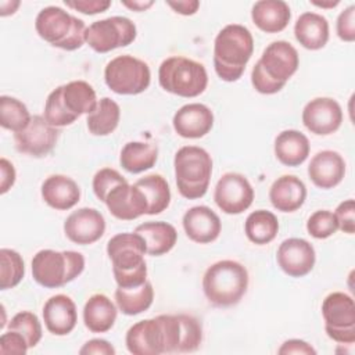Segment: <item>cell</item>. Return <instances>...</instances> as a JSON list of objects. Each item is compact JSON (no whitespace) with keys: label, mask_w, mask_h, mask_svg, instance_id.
<instances>
[{"label":"cell","mask_w":355,"mask_h":355,"mask_svg":"<svg viewBox=\"0 0 355 355\" xmlns=\"http://www.w3.org/2000/svg\"><path fill=\"white\" fill-rule=\"evenodd\" d=\"M28 107L18 98L11 96L0 97V125L14 133L22 130L31 121Z\"/></svg>","instance_id":"36"},{"label":"cell","mask_w":355,"mask_h":355,"mask_svg":"<svg viewBox=\"0 0 355 355\" xmlns=\"http://www.w3.org/2000/svg\"><path fill=\"white\" fill-rule=\"evenodd\" d=\"M115 304L118 309L128 316L139 315L147 311L154 301V288L153 284L146 280L141 286L133 288L118 287L115 290Z\"/></svg>","instance_id":"35"},{"label":"cell","mask_w":355,"mask_h":355,"mask_svg":"<svg viewBox=\"0 0 355 355\" xmlns=\"http://www.w3.org/2000/svg\"><path fill=\"white\" fill-rule=\"evenodd\" d=\"M137 36L136 25L128 17L114 15L94 21L86 29V43L96 53H108L129 46Z\"/></svg>","instance_id":"12"},{"label":"cell","mask_w":355,"mask_h":355,"mask_svg":"<svg viewBox=\"0 0 355 355\" xmlns=\"http://www.w3.org/2000/svg\"><path fill=\"white\" fill-rule=\"evenodd\" d=\"M40 193L44 202L57 211L71 209L80 200L78 183L72 178L60 173L46 178L42 183Z\"/></svg>","instance_id":"24"},{"label":"cell","mask_w":355,"mask_h":355,"mask_svg":"<svg viewBox=\"0 0 355 355\" xmlns=\"http://www.w3.org/2000/svg\"><path fill=\"white\" fill-rule=\"evenodd\" d=\"M308 176L312 183L323 190H329L341 183L345 176V161L334 150L316 153L308 165Z\"/></svg>","instance_id":"22"},{"label":"cell","mask_w":355,"mask_h":355,"mask_svg":"<svg viewBox=\"0 0 355 355\" xmlns=\"http://www.w3.org/2000/svg\"><path fill=\"white\" fill-rule=\"evenodd\" d=\"M158 82L165 92L191 98L205 92L208 73L201 62L183 55H172L161 62Z\"/></svg>","instance_id":"8"},{"label":"cell","mask_w":355,"mask_h":355,"mask_svg":"<svg viewBox=\"0 0 355 355\" xmlns=\"http://www.w3.org/2000/svg\"><path fill=\"white\" fill-rule=\"evenodd\" d=\"M29 349V345L25 337L14 330H8L1 334L0 337V354H15V355H25Z\"/></svg>","instance_id":"44"},{"label":"cell","mask_w":355,"mask_h":355,"mask_svg":"<svg viewBox=\"0 0 355 355\" xmlns=\"http://www.w3.org/2000/svg\"><path fill=\"white\" fill-rule=\"evenodd\" d=\"M182 324L179 315H158L129 327L125 344L133 355H159L179 352Z\"/></svg>","instance_id":"1"},{"label":"cell","mask_w":355,"mask_h":355,"mask_svg":"<svg viewBox=\"0 0 355 355\" xmlns=\"http://www.w3.org/2000/svg\"><path fill=\"white\" fill-rule=\"evenodd\" d=\"M25 275V263L19 252L11 248L0 250V288L8 290L19 284Z\"/></svg>","instance_id":"37"},{"label":"cell","mask_w":355,"mask_h":355,"mask_svg":"<svg viewBox=\"0 0 355 355\" xmlns=\"http://www.w3.org/2000/svg\"><path fill=\"white\" fill-rule=\"evenodd\" d=\"M251 83L254 86V89L261 93V94H275L277 92H280L284 86L280 83H276L275 80H272L259 67L258 62H255V65L252 67L251 71Z\"/></svg>","instance_id":"45"},{"label":"cell","mask_w":355,"mask_h":355,"mask_svg":"<svg viewBox=\"0 0 355 355\" xmlns=\"http://www.w3.org/2000/svg\"><path fill=\"white\" fill-rule=\"evenodd\" d=\"M43 322L54 336L69 334L78 322V311L73 300L65 294L50 297L43 305Z\"/></svg>","instance_id":"23"},{"label":"cell","mask_w":355,"mask_h":355,"mask_svg":"<svg viewBox=\"0 0 355 355\" xmlns=\"http://www.w3.org/2000/svg\"><path fill=\"white\" fill-rule=\"evenodd\" d=\"M251 19L262 32L279 33L288 25L291 11L283 0H259L251 8Z\"/></svg>","instance_id":"27"},{"label":"cell","mask_w":355,"mask_h":355,"mask_svg":"<svg viewBox=\"0 0 355 355\" xmlns=\"http://www.w3.org/2000/svg\"><path fill=\"white\" fill-rule=\"evenodd\" d=\"M336 32L337 36L343 42H354L355 40V6L351 4L344 8L336 21Z\"/></svg>","instance_id":"42"},{"label":"cell","mask_w":355,"mask_h":355,"mask_svg":"<svg viewBox=\"0 0 355 355\" xmlns=\"http://www.w3.org/2000/svg\"><path fill=\"white\" fill-rule=\"evenodd\" d=\"M110 214L121 220H133L147 215V201L140 189L128 182L114 187L104 200Z\"/></svg>","instance_id":"19"},{"label":"cell","mask_w":355,"mask_h":355,"mask_svg":"<svg viewBox=\"0 0 355 355\" xmlns=\"http://www.w3.org/2000/svg\"><path fill=\"white\" fill-rule=\"evenodd\" d=\"M338 229L347 234L355 233V201L352 198L340 202L334 211Z\"/></svg>","instance_id":"43"},{"label":"cell","mask_w":355,"mask_h":355,"mask_svg":"<svg viewBox=\"0 0 355 355\" xmlns=\"http://www.w3.org/2000/svg\"><path fill=\"white\" fill-rule=\"evenodd\" d=\"M35 29L44 42L61 50L73 51L86 43L85 21L57 6H49L39 11Z\"/></svg>","instance_id":"6"},{"label":"cell","mask_w":355,"mask_h":355,"mask_svg":"<svg viewBox=\"0 0 355 355\" xmlns=\"http://www.w3.org/2000/svg\"><path fill=\"white\" fill-rule=\"evenodd\" d=\"M279 232V220L276 215L266 209L251 212L244 222V233L247 239L257 244L265 245L275 240Z\"/></svg>","instance_id":"34"},{"label":"cell","mask_w":355,"mask_h":355,"mask_svg":"<svg viewBox=\"0 0 355 355\" xmlns=\"http://www.w3.org/2000/svg\"><path fill=\"white\" fill-rule=\"evenodd\" d=\"M105 232V219L96 208L83 207L71 212L64 222L67 239L79 245L98 241Z\"/></svg>","instance_id":"18"},{"label":"cell","mask_w":355,"mask_h":355,"mask_svg":"<svg viewBox=\"0 0 355 355\" xmlns=\"http://www.w3.org/2000/svg\"><path fill=\"white\" fill-rule=\"evenodd\" d=\"M58 136V129L49 123L44 116L33 115L22 130L14 133V141L19 153L40 158L55 147Z\"/></svg>","instance_id":"14"},{"label":"cell","mask_w":355,"mask_h":355,"mask_svg":"<svg viewBox=\"0 0 355 355\" xmlns=\"http://www.w3.org/2000/svg\"><path fill=\"white\" fill-rule=\"evenodd\" d=\"M19 1H1L0 4V15L7 17L10 14H14L17 8L19 7Z\"/></svg>","instance_id":"52"},{"label":"cell","mask_w":355,"mask_h":355,"mask_svg":"<svg viewBox=\"0 0 355 355\" xmlns=\"http://www.w3.org/2000/svg\"><path fill=\"white\" fill-rule=\"evenodd\" d=\"M166 4L180 15H193L197 12L200 7L198 0H178V1H166Z\"/></svg>","instance_id":"50"},{"label":"cell","mask_w":355,"mask_h":355,"mask_svg":"<svg viewBox=\"0 0 355 355\" xmlns=\"http://www.w3.org/2000/svg\"><path fill=\"white\" fill-rule=\"evenodd\" d=\"M64 4L72 10L86 14V15L100 14V12L107 11L111 7L110 0H75V1L65 0Z\"/></svg>","instance_id":"46"},{"label":"cell","mask_w":355,"mask_h":355,"mask_svg":"<svg viewBox=\"0 0 355 355\" xmlns=\"http://www.w3.org/2000/svg\"><path fill=\"white\" fill-rule=\"evenodd\" d=\"M85 269V257L72 250H40L32 258L33 280L46 288H58L76 279Z\"/></svg>","instance_id":"9"},{"label":"cell","mask_w":355,"mask_h":355,"mask_svg":"<svg viewBox=\"0 0 355 355\" xmlns=\"http://www.w3.org/2000/svg\"><path fill=\"white\" fill-rule=\"evenodd\" d=\"M273 150L280 164L286 166H298L306 161L311 144L302 132L287 129L276 136Z\"/></svg>","instance_id":"28"},{"label":"cell","mask_w":355,"mask_h":355,"mask_svg":"<svg viewBox=\"0 0 355 355\" xmlns=\"http://www.w3.org/2000/svg\"><path fill=\"white\" fill-rule=\"evenodd\" d=\"M175 132L184 139H200L208 135L214 126V112L201 103L182 105L173 115Z\"/></svg>","instance_id":"20"},{"label":"cell","mask_w":355,"mask_h":355,"mask_svg":"<svg viewBox=\"0 0 355 355\" xmlns=\"http://www.w3.org/2000/svg\"><path fill=\"white\" fill-rule=\"evenodd\" d=\"M302 123L313 135L327 136L338 130L343 122V110L331 97H316L302 110Z\"/></svg>","instance_id":"16"},{"label":"cell","mask_w":355,"mask_h":355,"mask_svg":"<svg viewBox=\"0 0 355 355\" xmlns=\"http://www.w3.org/2000/svg\"><path fill=\"white\" fill-rule=\"evenodd\" d=\"M257 62L272 80L286 86L300 67V55L291 43L276 40L266 46Z\"/></svg>","instance_id":"15"},{"label":"cell","mask_w":355,"mask_h":355,"mask_svg":"<svg viewBox=\"0 0 355 355\" xmlns=\"http://www.w3.org/2000/svg\"><path fill=\"white\" fill-rule=\"evenodd\" d=\"M80 355H114L115 348L111 343L103 338H92L79 349Z\"/></svg>","instance_id":"48"},{"label":"cell","mask_w":355,"mask_h":355,"mask_svg":"<svg viewBox=\"0 0 355 355\" xmlns=\"http://www.w3.org/2000/svg\"><path fill=\"white\" fill-rule=\"evenodd\" d=\"M280 269L290 277L306 276L315 266L316 252L313 245L305 239L290 237L282 241L276 252Z\"/></svg>","instance_id":"17"},{"label":"cell","mask_w":355,"mask_h":355,"mask_svg":"<svg viewBox=\"0 0 355 355\" xmlns=\"http://www.w3.org/2000/svg\"><path fill=\"white\" fill-rule=\"evenodd\" d=\"M146 254V241L136 232L118 233L108 240L107 255L111 259L112 273L118 287L133 288L147 280Z\"/></svg>","instance_id":"3"},{"label":"cell","mask_w":355,"mask_h":355,"mask_svg":"<svg viewBox=\"0 0 355 355\" xmlns=\"http://www.w3.org/2000/svg\"><path fill=\"white\" fill-rule=\"evenodd\" d=\"M135 184L143 193L147 201V215H157L165 211L171 202V189L165 178L158 173H151L140 178Z\"/></svg>","instance_id":"33"},{"label":"cell","mask_w":355,"mask_h":355,"mask_svg":"<svg viewBox=\"0 0 355 355\" xmlns=\"http://www.w3.org/2000/svg\"><path fill=\"white\" fill-rule=\"evenodd\" d=\"M277 354L280 355H288V354H295V355H315L316 349L308 344L304 340L300 338H290L286 340L280 348L277 349Z\"/></svg>","instance_id":"47"},{"label":"cell","mask_w":355,"mask_h":355,"mask_svg":"<svg viewBox=\"0 0 355 355\" xmlns=\"http://www.w3.org/2000/svg\"><path fill=\"white\" fill-rule=\"evenodd\" d=\"M118 306L105 294H93L83 306V323L92 333L111 330L116 320Z\"/></svg>","instance_id":"29"},{"label":"cell","mask_w":355,"mask_h":355,"mask_svg":"<svg viewBox=\"0 0 355 355\" xmlns=\"http://www.w3.org/2000/svg\"><path fill=\"white\" fill-rule=\"evenodd\" d=\"M306 198V186L295 175L277 178L269 189V200L273 208L280 212H294L300 209Z\"/></svg>","instance_id":"25"},{"label":"cell","mask_w":355,"mask_h":355,"mask_svg":"<svg viewBox=\"0 0 355 355\" xmlns=\"http://www.w3.org/2000/svg\"><path fill=\"white\" fill-rule=\"evenodd\" d=\"M254 53V37L240 24L223 26L214 40V68L225 82L239 80Z\"/></svg>","instance_id":"2"},{"label":"cell","mask_w":355,"mask_h":355,"mask_svg":"<svg viewBox=\"0 0 355 355\" xmlns=\"http://www.w3.org/2000/svg\"><path fill=\"white\" fill-rule=\"evenodd\" d=\"M173 166L176 187L182 197L197 200L205 196L212 175V158L207 150L183 146L175 154Z\"/></svg>","instance_id":"7"},{"label":"cell","mask_w":355,"mask_h":355,"mask_svg":"<svg viewBox=\"0 0 355 355\" xmlns=\"http://www.w3.org/2000/svg\"><path fill=\"white\" fill-rule=\"evenodd\" d=\"M121 4L128 7L132 11L140 12V11H146L147 8H150L154 4V1L153 0H122Z\"/></svg>","instance_id":"51"},{"label":"cell","mask_w":355,"mask_h":355,"mask_svg":"<svg viewBox=\"0 0 355 355\" xmlns=\"http://www.w3.org/2000/svg\"><path fill=\"white\" fill-rule=\"evenodd\" d=\"M247 268L233 259H222L205 270L202 291L209 304L218 308H229L241 301L248 288Z\"/></svg>","instance_id":"5"},{"label":"cell","mask_w":355,"mask_h":355,"mask_svg":"<svg viewBox=\"0 0 355 355\" xmlns=\"http://www.w3.org/2000/svg\"><path fill=\"white\" fill-rule=\"evenodd\" d=\"M121 108L116 101L110 97H103L98 100L93 112L86 118L87 129L94 136H108L111 135L119 123Z\"/></svg>","instance_id":"32"},{"label":"cell","mask_w":355,"mask_h":355,"mask_svg":"<svg viewBox=\"0 0 355 355\" xmlns=\"http://www.w3.org/2000/svg\"><path fill=\"white\" fill-rule=\"evenodd\" d=\"M104 80L110 90L122 96H135L146 92L151 82V71L143 60L122 54L104 68Z\"/></svg>","instance_id":"10"},{"label":"cell","mask_w":355,"mask_h":355,"mask_svg":"<svg viewBox=\"0 0 355 355\" xmlns=\"http://www.w3.org/2000/svg\"><path fill=\"white\" fill-rule=\"evenodd\" d=\"M128 182L116 169L112 168H101L96 172V175L93 176V193L94 196L104 202L105 197L108 196V193L116 187L121 183Z\"/></svg>","instance_id":"41"},{"label":"cell","mask_w":355,"mask_h":355,"mask_svg":"<svg viewBox=\"0 0 355 355\" xmlns=\"http://www.w3.org/2000/svg\"><path fill=\"white\" fill-rule=\"evenodd\" d=\"M98 100L93 86L85 80H72L55 87L46 100L44 118L55 128L72 125L80 115L90 114Z\"/></svg>","instance_id":"4"},{"label":"cell","mask_w":355,"mask_h":355,"mask_svg":"<svg viewBox=\"0 0 355 355\" xmlns=\"http://www.w3.org/2000/svg\"><path fill=\"white\" fill-rule=\"evenodd\" d=\"M294 36L306 50L323 49L330 36L327 19L318 12H302L294 24Z\"/></svg>","instance_id":"26"},{"label":"cell","mask_w":355,"mask_h":355,"mask_svg":"<svg viewBox=\"0 0 355 355\" xmlns=\"http://www.w3.org/2000/svg\"><path fill=\"white\" fill-rule=\"evenodd\" d=\"M158 159V147L146 141H129L119 154L121 166L129 173H141L151 169Z\"/></svg>","instance_id":"31"},{"label":"cell","mask_w":355,"mask_h":355,"mask_svg":"<svg viewBox=\"0 0 355 355\" xmlns=\"http://www.w3.org/2000/svg\"><path fill=\"white\" fill-rule=\"evenodd\" d=\"M135 232L144 239L147 254L151 257H161L169 252L178 241L175 226L162 220L144 222L139 225Z\"/></svg>","instance_id":"30"},{"label":"cell","mask_w":355,"mask_h":355,"mask_svg":"<svg viewBox=\"0 0 355 355\" xmlns=\"http://www.w3.org/2000/svg\"><path fill=\"white\" fill-rule=\"evenodd\" d=\"M182 323V344L179 352H194L202 341V327L198 319L191 315L179 313Z\"/></svg>","instance_id":"40"},{"label":"cell","mask_w":355,"mask_h":355,"mask_svg":"<svg viewBox=\"0 0 355 355\" xmlns=\"http://www.w3.org/2000/svg\"><path fill=\"white\" fill-rule=\"evenodd\" d=\"M8 330L21 333L25 337L29 348L36 347L43 336L42 323L39 318L29 311H21L15 313L8 323Z\"/></svg>","instance_id":"38"},{"label":"cell","mask_w":355,"mask_h":355,"mask_svg":"<svg viewBox=\"0 0 355 355\" xmlns=\"http://www.w3.org/2000/svg\"><path fill=\"white\" fill-rule=\"evenodd\" d=\"M312 4L313 6H316V7H320V8H333V7H336V6H338L340 4V1L338 0H329V1H312Z\"/></svg>","instance_id":"53"},{"label":"cell","mask_w":355,"mask_h":355,"mask_svg":"<svg viewBox=\"0 0 355 355\" xmlns=\"http://www.w3.org/2000/svg\"><path fill=\"white\" fill-rule=\"evenodd\" d=\"M338 230L334 212L327 209L315 211L306 220V232L318 240L327 239Z\"/></svg>","instance_id":"39"},{"label":"cell","mask_w":355,"mask_h":355,"mask_svg":"<svg viewBox=\"0 0 355 355\" xmlns=\"http://www.w3.org/2000/svg\"><path fill=\"white\" fill-rule=\"evenodd\" d=\"M15 168L14 165L7 159L1 158L0 159V193L6 194L15 183Z\"/></svg>","instance_id":"49"},{"label":"cell","mask_w":355,"mask_h":355,"mask_svg":"<svg viewBox=\"0 0 355 355\" xmlns=\"http://www.w3.org/2000/svg\"><path fill=\"white\" fill-rule=\"evenodd\" d=\"M326 334L338 344L355 343V304L351 295L334 291L322 302Z\"/></svg>","instance_id":"11"},{"label":"cell","mask_w":355,"mask_h":355,"mask_svg":"<svg viewBox=\"0 0 355 355\" xmlns=\"http://www.w3.org/2000/svg\"><path fill=\"white\" fill-rule=\"evenodd\" d=\"M182 225L186 236L198 244L215 241L222 230L219 216L207 205H196L189 208L182 218Z\"/></svg>","instance_id":"21"},{"label":"cell","mask_w":355,"mask_h":355,"mask_svg":"<svg viewBox=\"0 0 355 355\" xmlns=\"http://www.w3.org/2000/svg\"><path fill=\"white\" fill-rule=\"evenodd\" d=\"M214 200L222 212L239 215L251 207L254 189L244 175L227 172L219 178L214 190Z\"/></svg>","instance_id":"13"}]
</instances>
